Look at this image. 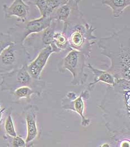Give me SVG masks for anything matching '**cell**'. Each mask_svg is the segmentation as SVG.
I'll use <instances>...</instances> for the list:
<instances>
[{
    "mask_svg": "<svg viewBox=\"0 0 130 147\" xmlns=\"http://www.w3.org/2000/svg\"><path fill=\"white\" fill-rule=\"evenodd\" d=\"M99 107L113 140L130 136V81L116 80L113 86L109 85Z\"/></svg>",
    "mask_w": 130,
    "mask_h": 147,
    "instance_id": "cell-1",
    "label": "cell"
},
{
    "mask_svg": "<svg viewBox=\"0 0 130 147\" xmlns=\"http://www.w3.org/2000/svg\"><path fill=\"white\" fill-rule=\"evenodd\" d=\"M101 54L111 61L107 71L116 80L130 81V29L124 27L109 36L102 37L97 42Z\"/></svg>",
    "mask_w": 130,
    "mask_h": 147,
    "instance_id": "cell-2",
    "label": "cell"
},
{
    "mask_svg": "<svg viewBox=\"0 0 130 147\" xmlns=\"http://www.w3.org/2000/svg\"><path fill=\"white\" fill-rule=\"evenodd\" d=\"M96 29L87 22L82 12L64 22L62 31L68 38L70 50L83 53L89 59L91 57L92 47L96 44L97 39L94 35Z\"/></svg>",
    "mask_w": 130,
    "mask_h": 147,
    "instance_id": "cell-3",
    "label": "cell"
},
{
    "mask_svg": "<svg viewBox=\"0 0 130 147\" xmlns=\"http://www.w3.org/2000/svg\"><path fill=\"white\" fill-rule=\"evenodd\" d=\"M1 91L12 92L22 86H29L34 89L38 96H40L45 87L46 82L42 79H36L29 74L27 65L10 72L0 74Z\"/></svg>",
    "mask_w": 130,
    "mask_h": 147,
    "instance_id": "cell-4",
    "label": "cell"
},
{
    "mask_svg": "<svg viewBox=\"0 0 130 147\" xmlns=\"http://www.w3.org/2000/svg\"><path fill=\"white\" fill-rule=\"evenodd\" d=\"M31 61L30 55L23 43L13 42L0 54V74L21 68Z\"/></svg>",
    "mask_w": 130,
    "mask_h": 147,
    "instance_id": "cell-5",
    "label": "cell"
},
{
    "mask_svg": "<svg viewBox=\"0 0 130 147\" xmlns=\"http://www.w3.org/2000/svg\"><path fill=\"white\" fill-rule=\"evenodd\" d=\"M87 59L83 53L71 49L58 63V69L61 73L67 70L72 74L73 80L70 82L72 86L83 85L88 79V74L84 72Z\"/></svg>",
    "mask_w": 130,
    "mask_h": 147,
    "instance_id": "cell-6",
    "label": "cell"
},
{
    "mask_svg": "<svg viewBox=\"0 0 130 147\" xmlns=\"http://www.w3.org/2000/svg\"><path fill=\"white\" fill-rule=\"evenodd\" d=\"M52 20L50 16H41L31 20L18 22L14 27L9 28L7 33L10 36L12 42H23L30 35L42 32L47 28Z\"/></svg>",
    "mask_w": 130,
    "mask_h": 147,
    "instance_id": "cell-7",
    "label": "cell"
},
{
    "mask_svg": "<svg viewBox=\"0 0 130 147\" xmlns=\"http://www.w3.org/2000/svg\"><path fill=\"white\" fill-rule=\"evenodd\" d=\"M90 98L89 91L86 90L78 96L73 92H69L62 100V108L65 110L76 112L81 117V125L84 127L89 126L90 119L84 115L86 103Z\"/></svg>",
    "mask_w": 130,
    "mask_h": 147,
    "instance_id": "cell-8",
    "label": "cell"
},
{
    "mask_svg": "<svg viewBox=\"0 0 130 147\" xmlns=\"http://www.w3.org/2000/svg\"><path fill=\"white\" fill-rule=\"evenodd\" d=\"M58 22L53 20L50 25L43 31L34 33L27 36L23 42L26 49L31 50L35 55L38 54L44 48L52 45Z\"/></svg>",
    "mask_w": 130,
    "mask_h": 147,
    "instance_id": "cell-9",
    "label": "cell"
},
{
    "mask_svg": "<svg viewBox=\"0 0 130 147\" xmlns=\"http://www.w3.org/2000/svg\"><path fill=\"white\" fill-rule=\"evenodd\" d=\"M38 111L39 108L36 105H29L24 109L22 113L26 125L27 136L25 139L26 147L33 146V142L38 139L40 135L37 121Z\"/></svg>",
    "mask_w": 130,
    "mask_h": 147,
    "instance_id": "cell-10",
    "label": "cell"
},
{
    "mask_svg": "<svg viewBox=\"0 0 130 147\" xmlns=\"http://www.w3.org/2000/svg\"><path fill=\"white\" fill-rule=\"evenodd\" d=\"M54 53L60 52L53 45H49L41 50L33 61L27 65V69L33 78L41 79V74L44 68L50 57Z\"/></svg>",
    "mask_w": 130,
    "mask_h": 147,
    "instance_id": "cell-11",
    "label": "cell"
},
{
    "mask_svg": "<svg viewBox=\"0 0 130 147\" xmlns=\"http://www.w3.org/2000/svg\"><path fill=\"white\" fill-rule=\"evenodd\" d=\"M82 0H69L65 4L53 11L50 17L52 20L63 23L73 18L82 12L79 7V3Z\"/></svg>",
    "mask_w": 130,
    "mask_h": 147,
    "instance_id": "cell-12",
    "label": "cell"
},
{
    "mask_svg": "<svg viewBox=\"0 0 130 147\" xmlns=\"http://www.w3.org/2000/svg\"><path fill=\"white\" fill-rule=\"evenodd\" d=\"M3 12L5 19L16 17L18 22L27 20L30 7L23 0H14L10 6L3 5Z\"/></svg>",
    "mask_w": 130,
    "mask_h": 147,
    "instance_id": "cell-13",
    "label": "cell"
},
{
    "mask_svg": "<svg viewBox=\"0 0 130 147\" xmlns=\"http://www.w3.org/2000/svg\"><path fill=\"white\" fill-rule=\"evenodd\" d=\"M88 68L90 70L94 76L93 82L88 84L87 87V90L89 91L94 90L96 85L99 82L106 83L109 86H113L115 84L116 81L115 78L107 71L99 69L94 67L90 64H88Z\"/></svg>",
    "mask_w": 130,
    "mask_h": 147,
    "instance_id": "cell-14",
    "label": "cell"
},
{
    "mask_svg": "<svg viewBox=\"0 0 130 147\" xmlns=\"http://www.w3.org/2000/svg\"><path fill=\"white\" fill-rule=\"evenodd\" d=\"M101 3L103 6H109L115 18H119L130 6V0H101Z\"/></svg>",
    "mask_w": 130,
    "mask_h": 147,
    "instance_id": "cell-15",
    "label": "cell"
},
{
    "mask_svg": "<svg viewBox=\"0 0 130 147\" xmlns=\"http://www.w3.org/2000/svg\"><path fill=\"white\" fill-rule=\"evenodd\" d=\"M34 94L37 95L36 91L29 86L20 87L13 91L10 92L13 102H18L21 100H31V97Z\"/></svg>",
    "mask_w": 130,
    "mask_h": 147,
    "instance_id": "cell-16",
    "label": "cell"
},
{
    "mask_svg": "<svg viewBox=\"0 0 130 147\" xmlns=\"http://www.w3.org/2000/svg\"><path fill=\"white\" fill-rule=\"evenodd\" d=\"M52 45L58 50L59 52L70 49L68 38L63 31L54 32L53 38V42Z\"/></svg>",
    "mask_w": 130,
    "mask_h": 147,
    "instance_id": "cell-17",
    "label": "cell"
},
{
    "mask_svg": "<svg viewBox=\"0 0 130 147\" xmlns=\"http://www.w3.org/2000/svg\"><path fill=\"white\" fill-rule=\"evenodd\" d=\"M12 108H9L6 110V117L5 121L4 128L6 133V135L10 137L16 136L17 133L16 131L13 121L12 117Z\"/></svg>",
    "mask_w": 130,
    "mask_h": 147,
    "instance_id": "cell-18",
    "label": "cell"
},
{
    "mask_svg": "<svg viewBox=\"0 0 130 147\" xmlns=\"http://www.w3.org/2000/svg\"><path fill=\"white\" fill-rule=\"evenodd\" d=\"M4 139L7 141L8 146L13 147H26V143L25 140L18 135L15 137H10L5 135Z\"/></svg>",
    "mask_w": 130,
    "mask_h": 147,
    "instance_id": "cell-19",
    "label": "cell"
},
{
    "mask_svg": "<svg viewBox=\"0 0 130 147\" xmlns=\"http://www.w3.org/2000/svg\"><path fill=\"white\" fill-rule=\"evenodd\" d=\"M27 3H32L37 7L40 13L41 16L48 17V7L46 0H25Z\"/></svg>",
    "mask_w": 130,
    "mask_h": 147,
    "instance_id": "cell-20",
    "label": "cell"
},
{
    "mask_svg": "<svg viewBox=\"0 0 130 147\" xmlns=\"http://www.w3.org/2000/svg\"><path fill=\"white\" fill-rule=\"evenodd\" d=\"M48 7V15L50 16L52 12L56 8L65 4L67 0H46Z\"/></svg>",
    "mask_w": 130,
    "mask_h": 147,
    "instance_id": "cell-21",
    "label": "cell"
},
{
    "mask_svg": "<svg viewBox=\"0 0 130 147\" xmlns=\"http://www.w3.org/2000/svg\"><path fill=\"white\" fill-rule=\"evenodd\" d=\"M8 33H0V54L7 47L12 43Z\"/></svg>",
    "mask_w": 130,
    "mask_h": 147,
    "instance_id": "cell-22",
    "label": "cell"
},
{
    "mask_svg": "<svg viewBox=\"0 0 130 147\" xmlns=\"http://www.w3.org/2000/svg\"><path fill=\"white\" fill-rule=\"evenodd\" d=\"M120 147H130V142L129 139H125L121 141L120 142Z\"/></svg>",
    "mask_w": 130,
    "mask_h": 147,
    "instance_id": "cell-23",
    "label": "cell"
},
{
    "mask_svg": "<svg viewBox=\"0 0 130 147\" xmlns=\"http://www.w3.org/2000/svg\"><path fill=\"white\" fill-rule=\"evenodd\" d=\"M7 109L6 108H1L0 107V121L2 120V115L6 112Z\"/></svg>",
    "mask_w": 130,
    "mask_h": 147,
    "instance_id": "cell-24",
    "label": "cell"
},
{
    "mask_svg": "<svg viewBox=\"0 0 130 147\" xmlns=\"http://www.w3.org/2000/svg\"><path fill=\"white\" fill-rule=\"evenodd\" d=\"M101 147H109V145L108 144H103V145H102V146H101Z\"/></svg>",
    "mask_w": 130,
    "mask_h": 147,
    "instance_id": "cell-25",
    "label": "cell"
},
{
    "mask_svg": "<svg viewBox=\"0 0 130 147\" xmlns=\"http://www.w3.org/2000/svg\"><path fill=\"white\" fill-rule=\"evenodd\" d=\"M2 120L1 121H0V127L1 126V124H2Z\"/></svg>",
    "mask_w": 130,
    "mask_h": 147,
    "instance_id": "cell-26",
    "label": "cell"
},
{
    "mask_svg": "<svg viewBox=\"0 0 130 147\" xmlns=\"http://www.w3.org/2000/svg\"><path fill=\"white\" fill-rule=\"evenodd\" d=\"M1 107V105H0V107Z\"/></svg>",
    "mask_w": 130,
    "mask_h": 147,
    "instance_id": "cell-27",
    "label": "cell"
},
{
    "mask_svg": "<svg viewBox=\"0 0 130 147\" xmlns=\"http://www.w3.org/2000/svg\"><path fill=\"white\" fill-rule=\"evenodd\" d=\"M67 1H69V0H67Z\"/></svg>",
    "mask_w": 130,
    "mask_h": 147,
    "instance_id": "cell-28",
    "label": "cell"
}]
</instances>
